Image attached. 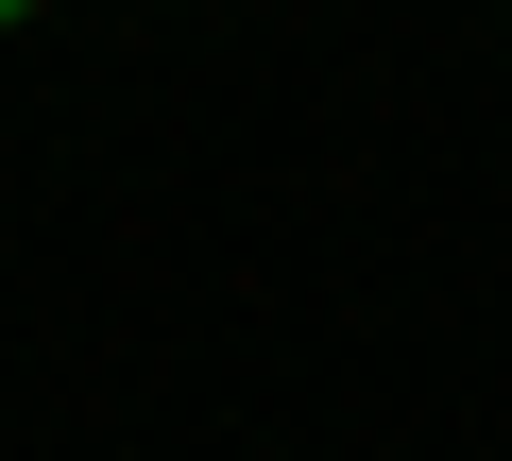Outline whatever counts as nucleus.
I'll list each match as a JSON object with an SVG mask.
<instances>
[{
  "mask_svg": "<svg viewBox=\"0 0 512 461\" xmlns=\"http://www.w3.org/2000/svg\"><path fill=\"white\" fill-rule=\"evenodd\" d=\"M0 18H18V0H0Z\"/></svg>",
  "mask_w": 512,
  "mask_h": 461,
  "instance_id": "f257e3e1",
  "label": "nucleus"
}]
</instances>
